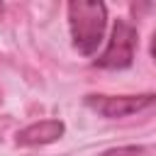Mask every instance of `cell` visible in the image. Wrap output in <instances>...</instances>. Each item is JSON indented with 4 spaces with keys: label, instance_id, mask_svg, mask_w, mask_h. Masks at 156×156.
I'll list each match as a JSON object with an SVG mask.
<instances>
[{
    "label": "cell",
    "instance_id": "6da1fadb",
    "mask_svg": "<svg viewBox=\"0 0 156 156\" xmlns=\"http://www.w3.org/2000/svg\"><path fill=\"white\" fill-rule=\"evenodd\" d=\"M68 27H71V39L78 54L93 56L98 46L102 44L105 27H107V7L105 2H80L73 0L68 2Z\"/></svg>",
    "mask_w": 156,
    "mask_h": 156
},
{
    "label": "cell",
    "instance_id": "8992f818",
    "mask_svg": "<svg viewBox=\"0 0 156 156\" xmlns=\"http://www.w3.org/2000/svg\"><path fill=\"white\" fill-rule=\"evenodd\" d=\"M0 7H2V5H0Z\"/></svg>",
    "mask_w": 156,
    "mask_h": 156
},
{
    "label": "cell",
    "instance_id": "277c9868",
    "mask_svg": "<svg viewBox=\"0 0 156 156\" xmlns=\"http://www.w3.org/2000/svg\"><path fill=\"white\" fill-rule=\"evenodd\" d=\"M63 132H66V124L61 119H41V122H34V124L20 129L17 144L20 146H44V144L61 139Z\"/></svg>",
    "mask_w": 156,
    "mask_h": 156
},
{
    "label": "cell",
    "instance_id": "5b68a950",
    "mask_svg": "<svg viewBox=\"0 0 156 156\" xmlns=\"http://www.w3.org/2000/svg\"><path fill=\"white\" fill-rule=\"evenodd\" d=\"M144 146H119V149H107L100 156H141Z\"/></svg>",
    "mask_w": 156,
    "mask_h": 156
},
{
    "label": "cell",
    "instance_id": "7a4b0ae2",
    "mask_svg": "<svg viewBox=\"0 0 156 156\" xmlns=\"http://www.w3.org/2000/svg\"><path fill=\"white\" fill-rule=\"evenodd\" d=\"M136 41H139L136 27L129 24L127 20H117L105 51L95 58V66H100V68H127V66H132Z\"/></svg>",
    "mask_w": 156,
    "mask_h": 156
},
{
    "label": "cell",
    "instance_id": "3957f363",
    "mask_svg": "<svg viewBox=\"0 0 156 156\" xmlns=\"http://www.w3.org/2000/svg\"><path fill=\"white\" fill-rule=\"evenodd\" d=\"M154 105V93L144 95H85V107L98 112L100 117L117 119V117H129L136 115L146 107Z\"/></svg>",
    "mask_w": 156,
    "mask_h": 156
}]
</instances>
